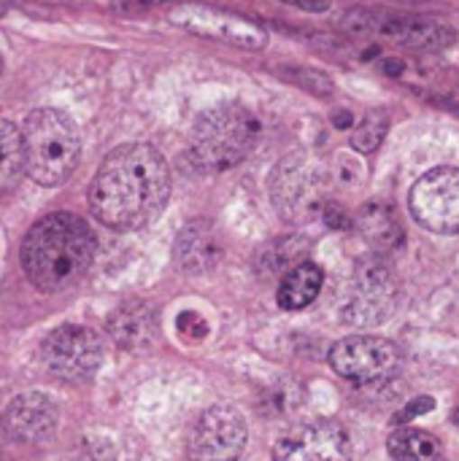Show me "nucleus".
Returning <instances> with one entry per match:
<instances>
[{"label": "nucleus", "mask_w": 459, "mask_h": 461, "mask_svg": "<svg viewBox=\"0 0 459 461\" xmlns=\"http://www.w3.org/2000/svg\"><path fill=\"white\" fill-rule=\"evenodd\" d=\"M170 197L165 157L149 143H124L97 167L89 186V208L100 224L130 232L151 224Z\"/></svg>", "instance_id": "nucleus-1"}, {"label": "nucleus", "mask_w": 459, "mask_h": 461, "mask_svg": "<svg viewBox=\"0 0 459 461\" xmlns=\"http://www.w3.org/2000/svg\"><path fill=\"white\" fill-rule=\"evenodd\" d=\"M95 235L73 213H49L22 240V270L27 281L46 292H65L92 265Z\"/></svg>", "instance_id": "nucleus-2"}, {"label": "nucleus", "mask_w": 459, "mask_h": 461, "mask_svg": "<svg viewBox=\"0 0 459 461\" xmlns=\"http://www.w3.org/2000/svg\"><path fill=\"white\" fill-rule=\"evenodd\" d=\"M24 165L27 176L41 186L65 184L81 154V140L73 119L57 108H38L27 113L24 127Z\"/></svg>", "instance_id": "nucleus-3"}, {"label": "nucleus", "mask_w": 459, "mask_h": 461, "mask_svg": "<svg viewBox=\"0 0 459 461\" xmlns=\"http://www.w3.org/2000/svg\"><path fill=\"white\" fill-rule=\"evenodd\" d=\"M260 122L241 105L206 111L192 130L189 154L200 170L222 173L243 162L260 140Z\"/></svg>", "instance_id": "nucleus-4"}, {"label": "nucleus", "mask_w": 459, "mask_h": 461, "mask_svg": "<svg viewBox=\"0 0 459 461\" xmlns=\"http://www.w3.org/2000/svg\"><path fill=\"white\" fill-rule=\"evenodd\" d=\"M41 357L54 378L65 384H78L97 373L103 362V343L92 330L65 324L46 335Z\"/></svg>", "instance_id": "nucleus-5"}, {"label": "nucleus", "mask_w": 459, "mask_h": 461, "mask_svg": "<svg viewBox=\"0 0 459 461\" xmlns=\"http://www.w3.org/2000/svg\"><path fill=\"white\" fill-rule=\"evenodd\" d=\"M395 294L398 289L392 270L379 259H368L354 270L349 281L341 319L352 327H373L392 313Z\"/></svg>", "instance_id": "nucleus-6"}, {"label": "nucleus", "mask_w": 459, "mask_h": 461, "mask_svg": "<svg viewBox=\"0 0 459 461\" xmlns=\"http://www.w3.org/2000/svg\"><path fill=\"white\" fill-rule=\"evenodd\" d=\"M170 19H173V24H179L195 35L233 43V46H241L249 51H260L268 46V32L257 22L241 16V14L225 11V8H216V5L184 3L179 8H173Z\"/></svg>", "instance_id": "nucleus-7"}, {"label": "nucleus", "mask_w": 459, "mask_h": 461, "mask_svg": "<svg viewBox=\"0 0 459 461\" xmlns=\"http://www.w3.org/2000/svg\"><path fill=\"white\" fill-rule=\"evenodd\" d=\"M414 219L438 235H459V170L436 167L425 173L409 197Z\"/></svg>", "instance_id": "nucleus-8"}, {"label": "nucleus", "mask_w": 459, "mask_h": 461, "mask_svg": "<svg viewBox=\"0 0 459 461\" xmlns=\"http://www.w3.org/2000/svg\"><path fill=\"white\" fill-rule=\"evenodd\" d=\"M333 370L354 384H379L387 381L398 365L400 351L395 343L376 338V335H352L333 346L330 351Z\"/></svg>", "instance_id": "nucleus-9"}, {"label": "nucleus", "mask_w": 459, "mask_h": 461, "mask_svg": "<svg viewBox=\"0 0 459 461\" xmlns=\"http://www.w3.org/2000/svg\"><path fill=\"white\" fill-rule=\"evenodd\" d=\"M246 421L230 405L206 411L187 443L189 461H238L246 448Z\"/></svg>", "instance_id": "nucleus-10"}, {"label": "nucleus", "mask_w": 459, "mask_h": 461, "mask_svg": "<svg viewBox=\"0 0 459 461\" xmlns=\"http://www.w3.org/2000/svg\"><path fill=\"white\" fill-rule=\"evenodd\" d=\"M271 194H273L279 213L292 221H303V219L308 221L314 213L325 211L327 205L322 200V176L303 157H289L279 162L273 173Z\"/></svg>", "instance_id": "nucleus-11"}, {"label": "nucleus", "mask_w": 459, "mask_h": 461, "mask_svg": "<svg viewBox=\"0 0 459 461\" xmlns=\"http://www.w3.org/2000/svg\"><path fill=\"white\" fill-rule=\"evenodd\" d=\"M273 461H352V440L338 421H311L276 443Z\"/></svg>", "instance_id": "nucleus-12"}, {"label": "nucleus", "mask_w": 459, "mask_h": 461, "mask_svg": "<svg viewBox=\"0 0 459 461\" xmlns=\"http://www.w3.org/2000/svg\"><path fill=\"white\" fill-rule=\"evenodd\" d=\"M344 27L354 35H381L409 49H441L454 41V32L444 24L433 22H414V19H395V16H376L371 11H354L344 16Z\"/></svg>", "instance_id": "nucleus-13"}, {"label": "nucleus", "mask_w": 459, "mask_h": 461, "mask_svg": "<svg viewBox=\"0 0 459 461\" xmlns=\"http://www.w3.org/2000/svg\"><path fill=\"white\" fill-rule=\"evenodd\" d=\"M3 424L19 443H41L57 429V408L46 394H22L5 408Z\"/></svg>", "instance_id": "nucleus-14"}, {"label": "nucleus", "mask_w": 459, "mask_h": 461, "mask_svg": "<svg viewBox=\"0 0 459 461\" xmlns=\"http://www.w3.org/2000/svg\"><path fill=\"white\" fill-rule=\"evenodd\" d=\"M173 254H176V262L184 273L197 276V273H208L219 265L222 246L206 221H192L179 232Z\"/></svg>", "instance_id": "nucleus-15"}, {"label": "nucleus", "mask_w": 459, "mask_h": 461, "mask_svg": "<svg viewBox=\"0 0 459 461\" xmlns=\"http://www.w3.org/2000/svg\"><path fill=\"white\" fill-rule=\"evenodd\" d=\"M108 332L116 346H122L127 351H141V348L151 346V340L157 335V319L149 305L130 303L108 319Z\"/></svg>", "instance_id": "nucleus-16"}, {"label": "nucleus", "mask_w": 459, "mask_h": 461, "mask_svg": "<svg viewBox=\"0 0 459 461\" xmlns=\"http://www.w3.org/2000/svg\"><path fill=\"white\" fill-rule=\"evenodd\" d=\"M322 281H325V273L314 262H300L295 270L284 276L276 300L284 311H303L319 297Z\"/></svg>", "instance_id": "nucleus-17"}, {"label": "nucleus", "mask_w": 459, "mask_h": 461, "mask_svg": "<svg viewBox=\"0 0 459 461\" xmlns=\"http://www.w3.org/2000/svg\"><path fill=\"white\" fill-rule=\"evenodd\" d=\"M390 456L395 461H444V446L436 435L409 427L392 432L390 443Z\"/></svg>", "instance_id": "nucleus-18"}, {"label": "nucleus", "mask_w": 459, "mask_h": 461, "mask_svg": "<svg viewBox=\"0 0 459 461\" xmlns=\"http://www.w3.org/2000/svg\"><path fill=\"white\" fill-rule=\"evenodd\" d=\"M24 170V135L16 124L0 119V192L14 189Z\"/></svg>", "instance_id": "nucleus-19"}, {"label": "nucleus", "mask_w": 459, "mask_h": 461, "mask_svg": "<svg viewBox=\"0 0 459 461\" xmlns=\"http://www.w3.org/2000/svg\"><path fill=\"white\" fill-rule=\"evenodd\" d=\"M360 230L365 232V238L376 246H398L403 240V230L395 219V211H390L381 203H373L368 208H363L360 219H357Z\"/></svg>", "instance_id": "nucleus-20"}, {"label": "nucleus", "mask_w": 459, "mask_h": 461, "mask_svg": "<svg viewBox=\"0 0 459 461\" xmlns=\"http://www.w3.org/2000/svg\"><path fill=\"white\" fill-rule=\"evenodd\" d=\"M303 240L300 238H284V240H276V243H271L268 246V251L262 254V267H265V273H289V270H295L300 262H306V259H300L303 257Z\"/></svg>", "instance_id": "nucleus-21"}, {"label": "nucleus", "mask_w": 459, "mask_h": 461, "mask_svg": "<svg viewBox=\"0 0 459 461\" xmlns=\"http://www.w3.org/2000/svg\"><path fill=\"white\" fill-rule=\"evenodd\" d=\"M387 130H390V116L384 111H373L368 113L352 132V146L363 154H371L376 151L384 138H387Z\"/></svg>", "instance_id": "nucleus-22"}, {"label": "nucleus", "mask_w": 459, "mask_h": 461, "mask_svg": "<svg viewBox=\"0 0 459 461\" xmlns=\"http://www.w3.org/2000/svg\"><path fill=\"white\" fill-rule=\"evenodd\" d=\"M287 76L295 78L300 86H308L311 92L322 95V97L333 95V81L327 76H322V73H314V70H287Z\"/></svg>", "instance_id": "nucleus-23"}, {"label": "nucleus", "mask_w": 459, "mask_h": 461, "mask_svg": "<svg viewBox=\"0 0 459 461\" xmlns=\"http://www.w3.org/2000/svg\"><path fill=\"white\" fill-rule=\"evenodd\" d=\"M176 327H179V332H181L187 340H203V338L208 335V324H206V319H203V316H197V313H192V311L181 313V316L176 319Z\"/></svg>", "instance_id": "nucleus-24"}, {"label": "nucleus", "mask_w": 459, "mask_h": 461, "mask_svg": "<svg viewBox=\"0 0 459 461\" xmlns=\"http://www.w3.org/2000/svg\"><path fill=\"white\" fill-rule=\"evenodd\" d=\"M430 411H436V400H433V397H427V394H422V397L411 400V402H409V405L395 416V424H409L411 419L425 416V413H430Z\"/></svg>", "instance_id": "nucleus-25"}, {"label": "nucleus", "mask_w": 459, "mask_h": 461, "mask_svg": "<svg viewBox=\"0 0 459 461\" xmlns=\"http://www.w3.org/2000/svg\"><path fill=\"white\" fill-rule=\"evenodd\" d=\"M160 3H165V0H116L114 11H119V14H141V11H146L151 5H160Z\"/></svg>", "instance_id": "nucleus-26"}, {"label": "nucleus", "mask_w": 459, "mask_h": 461, "mask_svg": "<svg viewBox=\"0 0 459 461\" xmlns=\"http://www.w3.org/2000/svg\"><path fill=\"white\" fill-rule=\"evenodd\" d=\"M322 213H325V221H327L330 227H335V230H344V227L349 224L346 213H344V211H341V208H338L335 203H327Z\"/></svg>", "instance_id": "nucleus-27"}, {"label": "nucleus", "mask_w": 459, "mask_h": 461, "mask_svg": "<svg viewBox=\"0 0 459 461\" xmlns=\"http://www.w3.org/2000/svg\"><path fill=\"white\" fill-rule=\"evenodd\" d=\"M284 3H292L306 11H327L330 8V0H284Z\"/></svg>", "instance_id": "nucleus-28"}, {"label": "nucleus", "mask_w": 459, "mask_h": 461, "mask_svg": "<svg viewBox=\"0 0 459 461\" xmlns=\"http://www.w3.org/2000/svg\"><path fill=\"white\" fill-rule=\"evenodd\" d=\"M384 70H387L390 76H400V73H403V62H400V59H384Z\"/></svg>", "instance_id": "nucleus-29"}, {"label": "nucleus", "mask_w": 459, "mask_h": 461, "mask_svg": "<svg viewBox=\"0 0 459 461\" xmlns=\"http://www.w3.org/2000/svg\"><path fill=\"white\" fill-rule=\"evenodd\" d=\"M352 124V116L346 113V111H341V113H335V127H341V130H346Z\"/></svg>", "instance_id": "nucleus-30"}, {"label": "nucleus", "mask_w": 459, "mask_h": 461, "mask_svg": "<svg viewBox=\"0 0 459 461\" xmlns=\"http://www.w3.org/2000/svg\"><path fill=\"white\" fill-rule=\"evenodd\" d=\"M452 419H454V424L459 427V411H454V416H452Z\"/></svg>", "instance_id": "nucleus-31"}, {"label": "nucleus", "mask_w": 459, "mask_h": 461, "mask_svg": "<svg viewBox=\"0 0 459 461\" xmlns=\"http://www.w3.org/2000/svg\"><path fill=\"white\" fill-rule=\"evenodd\" d=\"M0 73H3V57H0Z\"/></svg>", "instance_id": "nucleus-32"}]
</instances>
